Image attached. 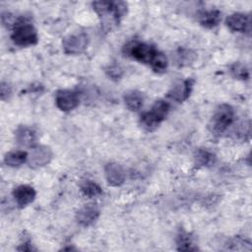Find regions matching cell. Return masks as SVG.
I'll return each mask as SVG.
<instances>
[{
	"mask_svg": "<svg viewBox=\"0 0 252 252\" xmlns=\"http://www.w3.org/2000/svg\"><path fill=\"white\" fill-rule=\"evenodd\" d=\"M225 24L232 32H249L250 31V19L249 16L242 13H234L228 16L225 20Z\"/></svg>",
	"mask_w": 252,
	"mask_h": 252,
	"instance_id": "obj_9",
	"label": "cell"
},
{
	"mask_svg": "<svg viewBox=\"0 0 252 252\" xmlns=\"http://www.w3.org/2000/svg\"><path fill=\"white\" fill-rule=\"evenodd\" d=\"M220 12L219 10H209L203 11L199 14V22L202 26L206 28H214L220 21Z\"/></svg>",
	"mask_w": 252,
	"mask_h": 252,
	"instance_id": "obj_15",
	"label": "cell"
},
{
	"mask_svg": "<svg viewBox=\"0 0 252 252\" xmlns=\"http://www.w3.org/2000/svg\"><path fill=\"white\" fill-rule=\"evenodd\" d=\"M52 158L51 150L46 146L33 147L28 157V163L31 167H39L47 164Z\"/></svg>",
	"mask_w": 252,
	"mask_h": 252,
	"instance_id": "obj_8",
	"label": "cell"
},
{
	"mask_svg": "<svg viewBox=\"0 0 252 252\" xmlns=\"http://www.w3.org/2000/svg\"><path fill=\"white\" fill-rule=\"evenodd\" d=\"M169 110V104L164 100H158L152 108L141 116V123L147 130L156 129L166 117Z\"/></svg>",
	"mask_w": 252,
	"mask_h": 252,
	"instance_id": "obj_5",
	"label": "cell"
},
{
	"mask_svg": "<svg viewBox=\"0 0 252 252\" xmlns=\"http://www.w3.org/2000/svg\"><path fill=\"white\" fill-rule=\"evenodd\" d=\"M55 103L62 111H70L79 104L78 94L69 90H60L56 93Z\"/></svg>",
	"mask_w": 252,
	"mask_h": 252,
	"instance_id": "obj_7",
	"label": "cell"
},
{
	"mask_svg": "<svg viewBox=\"0 0 252 252\" xmlns=\"http://www.w3.org/2000/svg\"><path fill=\"white\" fill-rule=\"evenodd\" d=\"M215 155L208 149H198L194 155L195 164L198 166H209L214 163Z\"/></svg>",
	"mask_w": 252,
	"mask_h": 252,
	"instance_id": "obj_17",
	"label": "cell"
},
{
	"mask_svg": "<svg viewBox=\"0 0 252 252\" xmlns=\"http://www.w3.org/2000/svg\"><path fill=\"white\" fill-rule=\"evenodd\" d=\"M234 119V110L233 108L226 103H222L219 105L210 122V129L212 133L216 135L222 134L228 126L231 125Z\"/></svg>",
	"mask_w": 252,
	"mask_h": 252,
	"instance_id": "obj_4",
	"label": "cell"
},
{
	"mask_svg": "<svg viewBox=\"0 0 252 252\" xmlns=\"http://www.w3.org/2000/svg\"><path fill=\"white\" fill-rule=\"evenodd\" d=\"M94 10L97 13L104 26L110 27L119 23L127 12V4L122 1H95Z\"/></svg>",
	"mask_w": 252,
	"mask_h": 252,
	"instance_id": "obj_2",
	"label": "cell"
},
{
	"mask_svg": "<svg viewBox=\"0 0 252 252\" xmlns=\"http://www.w3.org/2000/svg\"><path fill=\"white\" fill-rule=\"evenodd\" d=\"M17 142L26 147H33L36 142V133L33 129L27 126H20L15 132Z\"/></svg>",
	"mask_w": 252,
	"mask_h": 252,
	"instance_id": "obj_14",
	"label": "cell"
},
{
	"mask_svg": "<svg viewBox=\"0 0 252 252\" xmlns=\"http://www.w3.org/2000/svg\"><path fill=\"white\" fill-rule=\"evenodd\" d=\"M124 101L126 106L131 110V111H136L140 109V107L143 105V95L140 92L138 91H130L125 94L124 95Z\"/></svg>",
	"mask_w": 252,
	"mask_h": 252,
	"instance_id": "obj_16",
	"label": "cell"
},
{
	"mask_svg": "<svg viewBox=\"0 0 252 252\" xmlns=\"http://www.w3.org/2000/svg\"><path fill=\"white\" fill-rule=\"evenodd\" d=\"M8 94H10V90L8 88V85L2 83V85H1V97H2V99H4L5 95H8Z\"/></svg>",
	"mask_w": 252,
	"mask_h": 252,
	"instance_id": "obj_22",
	"label": "cell"
},
{
	"mask_svg": "<svg viewBox=\"0 0 252 252\" xmlns=\"http://www.w3.org/2000/svg\"><path fill=\"white\" fill-rule=\"evenodd\" d=\"M89 44V37L86 33H74L66 36L63 39L62 46L66 54L76 55L84 52Z\"/></svg>",
	"mask_w": 252,
	"mask_h": 252,
	"instance_id": "obj_6",
	"label": "cell"
},
{
	"mask_svg": "<svg viewBox=\"0 0 252 252\" xmlns=\"http://www.w3.org/2000/svg\"><path fill=\"white\" fill-rule=\"evenodd\" d=\"M99 216V209L95 204H87L81 208L76 214L78 223L83 226H88L94 222Z\"/></svg>",
	"mask_w": 252,
	"mask_h": 252,
	"instance_id": "obj_10",
	"label": "cell"
},
{
	"mask_svg": "<svg viewBox=\"0 0 252 252\" xmlns=\"http://www.w3.org/2000/svg\"><path fill=\"white\" fill-rule=\"evenodd\" d=\"M28 160V154L24 151H13L8 153L4 158V162L12 167L20 166Z\"/></svg>",
	"mask_w": 252,
	"mask_h": 252,
	"instance_id": "obj_18",
	"label": "cell"
},
{
	"mask_svg": "<svg viewBox=\"0 0 252 252\" xmlns=\"http://www.w3.org/2000/svg\"><path fill=\"white\" fill-rule=\"evenodd\" d=\"M177 246H178V250H184V251H193L197 249L196 247H194L191 237L186 232H181L178 235Z\"/></svg>",
	"mask_w": 252,
	"mask_h": 252,
	"instance_id": "obj_20",
	"label": "cell"
},
{
	"mask_svg": "<svg viewBox=\"0 0 252 252\" xmlns=\"http://www.w3.org/2000/svg\"><path fill=\"white\" fill-rule=\"evenodd\" d=\"M124 51L131 58L150 65L157 73H161L166 70L167 58L151 44L141 41H132L125 46Z\"/></svg>",
	"mask_w": 252,
	"mask_h": 252,
	"instance_id": "obj_1",
	"label": "cell"
},
{
	"mask_svg": "<svg viewBox=\"0 0 252 252\" xmlns=\"http://www.w3.org/2000/svg\"><path fill=\"white\" fill-rule=\"evenodd\" d=\"M193 84H194V81L192 79H186L176 84L168 92L167 96L177 102H182L190 95V93L193 88Z\"/></svg>",
	"mask_w": 252,
	"mask_h": 252,
	"instance_id": "obj_12",
	"label": "cell"
},
{
	"mask_svg": "<svg viewBox=\"0 0 252 252\" xmlns=\"http://www.w3.org/2000/svg\"><path fill=\"white\" fill-rule=\"evenodd\" d=\"M104 174L107 183L111 186H120L125 181L123 167L116 162H109L104 166Z\"/></svg>",
	"mask_w": 252,
	"mask_h": 252,
	"instance_id": "obj_11",
	"label": "cell"
},
{
	"mask_svg": "<svg viewBox=\"0 0 252 252\" xmlns=\"http://www.w3.org/2000/svg\"><path fill=\"white\" fill-rule=\"evenodd\" d=\"M81 190L83 194L89 198H94L101 194V188L98 184L92 180H85L81 183Z\"/></svg>",
	"mask_w": 252,
	"mask_h": 252,
	"instance_id": "obj_19",
	"label": "cell"
},
{
	"mask_svg": "<svg viewBox=\"0 0 252 252\" xmlns=\"http://www.w3.org/2000/svg\"><path fill=\"white\" fill-rule=\"evenodd\" d=\"M11 38L17 45H20V46L33 45L38 40L36 30L25 18L19 19L14 24V29H13Z\"/></svg>",
	"mask_w": 252,
	"mask_h": 252,
	"instance_id": "obj_3",
	"label": "cell"
},
{
	"mask_svg": "<svg viewBox=\"0 0 252 252\" xmlns=\"http://www.w3.org/2000/svg\"><path fill=\"white\" fill-rule=\"evenodd\" d=\"M16 203L21 207H25L32 203L35 198V191L30 185H20L13 191Z\"/></svg>",
	"mask_w": 252,
	"mask_h": 252,
	"instance_id": "obj_13",
	"label": "cell"
},
{
	"mask_svg": "<svg viewBox=\"0 0 252 252\" xmlns=\"http://www.w3.org/2000/svg\"><path fill=\"white\" fill-rule=\"evenodd\" d=\"M230 72L233 74V76L235 78H238L241 80H247L249 77L247 68L243 64H240V63L233 64L230 68Z\"/></svg>",
	"mask_w": 252,
	"mask_h": 252,
	"instance_id": "obj_21",
	"label": "cell"
}]
</instances>
